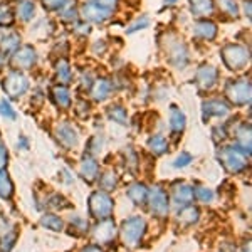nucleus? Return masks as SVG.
Instances as JSON below:
<instances>
[{
	"label": "nucleus",
	"instance_id": "1",
	"mask_svg": "<svg viewBox=\"0 0 252 252\" xmlns=\"http://www.w3.org/2000/svg\"><path fill=\"white\" fill-rule=\"evenodd\" d=\"M145 230H146L145 219H141V217L126 219V220L121 223V230H120L121 241H123V244H126L129 249H136L141 244Z\"/></svg>",
	"mask_w": 252,
	"mask_h": 252
},
{
	"label": "nucleus",
	"instance_id": "2",
	"mask_svg": "<svg viewBox=\"0 0 252 252\" xmlns=\"http://www.w3.org/2000/svg\"><path fill=\"white\" fill-rule=\"evenodd\" d=\"M247 157L249 155L239 146H225L217 155L222 166L230 173H241L247 166Z\"/></svg>",
	"mask_w": 252,
	"mask_h": 252
},
{
	"label": "nucleus",
	"instance_id": "3",
	"mask_svg": "<svg viewBox=\"0 0 252 252\" xmlns=\"http://www.w3.org/2000/svg\"><path fill=\"white\" fill-rule=\"evenodd\" d=\"M222 59L227 64V67L237 71V69L246 67V64L249 63V51L237 44H230L222 49Z\"/></svg>",
	"mask_w": 252,
	"mask_h": 252
},
{
	"label": "nucleus",
	"instance_id": "4",
	"mask_svg": "<svg viewBox=\"0 0 252 252\" xmlns=\"http://www.w3.org/2000/svg\"><path fill=\"white\" fill-rule=\"evenodd\" d=\"M113 198L106 192H94L89 197V210L94 219H108L113 214Z\"/></svg>",
	"mask_w": 252,
	"mask_h": 252
},
{
	"label": "nucleus",
	"instance_id": "5",
	"mask_svg": "<svg viewBox=\"0 0 252 252\" xmlns=\"http://www.w3.org/2000/svg\"><path fill=\"white\" fill-rule=\"evenodd\" d=\"M2 86L10 97H19L27 91L29 83H27V78L22 74V72L14 71V72H10L5 79H3Z\"/></svg>",
	"mask_w": 252,
	"mask_h": 252
},
{
	"label": "nucleus",
	"instance_id": "6",
	"mask_svg": "<svg viewBox=\"0 0 252 252\" xmlns=\"http://www.w3.org/2000/svg\"><path fill=\"white\" fill-rule=\"evenodd\" d=\"M146 200L150 204V210L155 215L165 217L168 214V197H166V192L161 187H153L152 190H148Z\"/></svg>",
	"mask_w": 252,
	"mask_h": 252
},
{
	"label": "nucleus",
	"instance_id": "7",
	"mask_svg": "<svg viewBox=\"0 0 252 252\" xmlns=\"http://www.w3.org/2000/svg\"><path fill=\"white\" fill-rule=\"evenodd\" d=\"M227 96L235 104H246L251 99V86L249 81H232L227 86Z\"/></svg>",
	"mask_w": 252,
	"mask_h": 252
},
{
	"label": "nucleus",
	"instance_id": "8",
	"mask_svg": "<svg viewBox=\"0 0 252 252\" xmlns=\"http://www.w3.org/2000/svg\"><path fill=\"white\" fill-rule=\"evenodd\" d=\"M115 235H116V227L111 219H103V220L94 227V230H93V237L99 244L111 242L113 239H115Z\"/></svg>",
	"mask_w": 252,
	"mask_h": 252
},
{
	"label": "nucleus",
	"instance_id": "9",
	"mask_svg": "<svg viewBox=\"0 0 252 252\" xmlns=\"http://www.w3.org/2000/svg\"><path fill=\"white\" fill-rule=\"evenodd\" d=\"M202 111H204V121L209 120L210 116H227L230 113V106L222 99H209L202 104Z\"/></svg>",
	"mask_w": 252,
	"mask_h": 252
},
{
	"label": "nucleus",
	"instance_id": "10",
	"mask_svg": "<svg viewBox=\"0 0 252 252\" xmlns=\"http://www.w3.org/2000/svg\"><path fill=\"white\" fill-rule=\"evenodd\" d=\"M219 72L217 69L212 66H202L197 71V78H195V83L198 84L200 89H212L217 83Z\"/></svg>",
	"mask_w": 252,
	"mask_h": 252
},
{
	"label": "nucleus",
	"instance_id": "11",
	"mask_svg": "<svg viewBox=\"0 0 252 252\" xmlns=\"http://www.w3.org/2000/svg\"><path fill=\"white\" fill-rule=\"evenodd\" d=\"M34 63H35V51L31 46L19 49L15 52L14 59H12V64L19 69H29L34 66Z\"/></svg>",
	"mask_w": 252,
	"mask_h": 252
},
{
	"label": "nucleus",
	"instance_id": "12",
	"mask_svg": "<svg viewBox=\"0 0 252 252\" xmlns=\"http://www.w3.org/2000/svg\"><path fill=\"white\" fill-rule=\"evenodd\" d=\"M172 195H173V202L177 205H180V209H182V207H185V205L192 204V200L195 197L193 189L190 185H187V184H175Z\"/></svg>",
	"mask_w": 252,
	"mask_h": 252
},
{
	"label": "nucleus",
	"instance_id": "13",
	"mask_svg": "<svg viewBox=\"0 0 252 252\" xmlns=\"http://www.w3.org/2000/svg\"><path fill=\"white\" fill-rule=\"evenodd\" d=\"M56 138L66 148H72V146H76V143H78V133H76V129L66 123L59 125L56 128Z\"/></svg>",
	"mask_w": 252,
	"mask_h": 252
},
{
	"label": "nucleus",
	"instance_id": "14",
	"mask_svg": "<svg viewBox=\"0 0 252 252\" xmlns=\"http://www.w3.org/2000/svg\"><path fill=\"white\" fill-rule=\"evenodd\" d=\"M81 173L86 180L91 184L97 178V173H99V166H97V161L93 158L91 155L84 157L83 161H81Z\"/></svg>",
	"mask_w": 252,
	"mask_h": 252
},
{
	"label": "nucleus",
	"instance_id": "15",
	"mask_svg": "<svg viewBox=\"0 0 252 252\" xmlns=\"http://www.w3.org/2000/svg\"><path fill=\"white\" fill-rule=\"evenodd\" d=\"M193 32H195V35H198V37L210 40L217 35V26H215L214 22H210V20H198V22L195 24Z\"/></svg>",
	"mask_w": 252,
	"mask_h": 252
},
{
	"label": "nucleus",
	"instance_id": "16",
	"mask_svg": "<svg viewBox=\"0 0 252 252\" xmlns=\"http://www.w3.org/2000/svg\"><path fill=\"white\" fill-rule=\"evenodd\" d=\"M83 14H84V17H86L88 20H93V22H103L104 19L111 15L108 10L97 7L96 3H88V5L83 9Z\"/></svg>",
	"mask_w": 252,
	"mask_h": 252
},
{
	"label": "nucleus",
	"instance_id": "17",
	"mask_svg": "<svg viewBox=\"0 0 252 252\" xmlns=\"http://www.w3.org/2000/svg\"><path fill=\"white\" fill-rule=\"evenodd\" d=\"M198 212L197 207H192V205H185L180 209V212L177 215V220L182 223V225H190V223H195L198 220Z\"/></svg>",
	"mask_w": 252,
	"mask_h": 252
},
{
	"label": "nucleus",
	"instance_id": "18",
	"mask_svg": "<svg viewBox=\"0 0 252 252\" xmlns=\"http://www.w3.org/2000/svg\"><path fill=\"white\" fill-rule=\"evenodd\" d=\"M111 89H113L111 83H109L108 79H97L94 83V86H93V97H94L96 101H104L109 96Z\"/></svg>",
	"mask_w": 252,
	"mask_h": 252
},
{
	"label": "nucleus",
	"instance_id": "19",
	"mask_svg": "<svg viewBox=\"0 0 252 252\" xmlns=\"http://www.w3.org/2000/svg\"><path fill=\"white\" fill-rule=\"evenodd\" d=\"M128 197L131 198L136 205H143L146 202V197H148V189H146L143 184H135L129 187Z\"/></svg>",
	"mask_w": 252,
	"mask_h": 252
},
{
	"label": "nucleus",
	"instance_id": "20",
	"mask_svg": "<svg viewBox=\"0 0 252 252\" xmlns=\"http://www.w3.org/2000/svg\"><path fill=\"white\" fill-rule=\"evenodd\" d=\"M148 148L155 155H165L168 152V141H166V138L163 135H155L148 140Z\"/></svg>",
	"mask_w": 252,
	"mask_h": 252
},
{
	"label": "nucleus",
	"instance_id": "21",
	"mask_svg": "<svg viewBox=\"0 0 252 252\" xmlns=\"http://www.w3.org/2000/svg\"><path fill=\"white\" fill-rule=\"evenodd\" d=\"M170 126L173 133H182L185 129V115L177 106H172L170 113Z\"/></svg>",
	"mask_w": 252,
	"mask_h": 252
},
{
	"label": "nucleus",
	"instance_id": "22",
	"mask_svg": "<svg viewBox=\"0 0 252 252\" xmlns=\"http://www.w3.org/2000/svg\"><path fill=\"white\" fill-rule=\"evenodd\" d=\"M190 9L195 15H210L214 10L212 0H190Z\"/></svg>",
	"mask_w": 252,
	"mask_h": 252
},
{
	"label": "nucleus",
	"instance_id": "23",
	"mask_svg": "<svg viewBox=\"0 0 252 252\" xmlns=\"http://www.w3.org/2000/svg\"><path fill=\"white\" fill-rule=\"evenodd\" d=\"M52 97L59 108H69V104H71V96H69L66 86H56L52 89Z\"/></svg>",
	"mask_w": 252,
	"mask_h": 252
},
{
	"label": "nucleus",
	"instance_id": "24",
	"mask_svg": "<svg viewBox=\"0 0 252 252\" xmlns=\"http://www.w3.org/2000/svg\"><path fill=\"white\" fill-rule=\"evenodd\" d=\"M14 195V184H12L9 173L5 170H0V197L10 198Z\"/></svg>",
	"mask_w": 252,
	"mask_h": 252
},
{
	"label": "nucleus",
	"instance_id": "25",
	"mask_svg": "<svg viewBox=\"0 0 252 252\" xmlns=\"http://www.w3.org/2000/svg\"><path fill=\"white\" fill-rule=\"evenodd\" d=\"M40 225L46 227V229H51L54 232H59V230L64 229V222L63 219H59L58 215L54 214H46L42 219H40Z\"/></svg>",
	"mask_w": 252,
	"mask_h": 252
},
{
	"label": "nucleus",
	"instance_id": "26",
	"mask_svg": "<svg viewBox=\"0 0 252 252\" xmlns=\"http://www.w3.org/2000/svg\"><path fill=\"white\" fill-rule=\"evenodd\" d=\"M237 140H239V145H241V150L249 155L251 153V128L249 125H242L239 128V133H237Z\"/></svg>",
	"mask_w": 252,
	"mask_h": 252
},
{
	"label": "nucleus",
	"instance_id": "27",
	"mask_svg": "<svg viewBox=\"0 0 252 252\" xmlns=\"http://www.w3.org/2000/svg\"><path fill=\"white\" fill-rule=\"evenodd\" d=\"M19 35H9V37H5L2 40V44H0V54L7 56L10 54V52L17 51V46H19Z\"/></svg>",
	"mask_w": 252,
	"mask_h": 252
},
{
	"label": "nucleus",
	"instance_id": "28",
	"mask_svg": "<svg viewBox=\"0 0 252 252\" xmlns=\"http://www.w3.org/2000/svg\"><path fill=\"white\" fill-rule=\"evenodd\" d=\"M17 14H19V17L22 20H26V22L31 20V17L34 15V3L29 2V0H24V2L19 5Z\"/></svg>",
	"mask_w": 252,
	"mask_h": 252
},
{
	"label": "nucleus",
	"instance_id": "29",
	"mask_svg": "<svg viewBox=\"0 0 252 252\" xmlns=\"http://www.w3.org/2000/svg\"><path fill=\"white\" fill-rule=\"evenodd\" d=\"M217 3H219V9L225 12L227 15L237 17L239 9H237V3H235V0H217Z\"/></svg>",
	"mask_w": 252,
	"mask_h": 252
},
{
	"label": "nucleus",
	"instance_id": "30",
	"mask_svg": "<svg viewBox=\"0 0 252 252\" xmlns=\"http://www.w3.org/2000/svg\"><path fill=\"white\" fill-rule=\"evenodd\" d=\"M56 71H58V79L61 83H69V81H71L72 74H71V69H69V64L66 61H61L58 64V67H56Z\"/></svg>",
	"mask_w": 252,
	"mask_h": 252
},
{
	"label": "nucleus",
	"instance_id": "31",
	"mask_svg": "<svg viewBox=\"0 0 252 252\" xmlns=\"http://www.w3.org/2000/svg\"><path fill=\"white\" fill-rule=\"evenodd\" d=\"M108 116L111 118V120L118 121V123H126V111L123 106H120V104H115V106L109 108Z\"/></svg>",
	"mask_w": 252,
	"mask_h": 252
},
{
	"label": "nucleus",
	"instance_id": "32",
	"mask_svg": "<svg viewBox=\"0 0 252 252\" xmlns=\"http://www.w3.org/2000/svg\"><path fill=\"white\" fill-rule=\"evenodd\" d=\"M59 10H61V17H63L64 20H76V17H78V12H76L74 2H72V5H71V3H64Z\"/></svg>",
	"mask_w": 252,
	"mask_h": 252
},
{
	"label": "nucleus",
	"instance_id": "33",
	"mask_svg": "<svg viewBox=\"0 0 252 252\" xmlns=\"http://www.w3.org/2000/svg\"><path fill=\"white\" fill-rule=\"evenodd\" d=\"M99 184H101V187H103L104 190H113L116 187V175L113 173V172H106L101 177V180H99Z\"/></svg>",
	"mask_w": 252,
	"mask_h": 252
},
{
	"label": "nucleus",
	"instance_id": "34",
	"mask_svg": "<svg viewBox=\"0 0 252 252\" xmlns=\"http://www.w3.org/2000/svg\"><path fill=\"white\" fill-rule=\"evenodd\" d=\"M14 22V14L10 12L9 5H0V26H10Z\"/></svg>",
	"mask_w": 252,
	"mask_h": 252
},
{
	"label": "nucleus",
	"instance_id": "35",
	"mask_svg": "<svg viewBox=\"0 0 252 252\" xmlns=\"http://www.w3.org/2000/svg\"><path fill=\"white\" fill-rule=\"evenodd\" d=\"M193 193H195V197H197L198 200H200V202H205V204L212 202V198H214L212 192H210L209 189H204V187H198L197 192H193Z\"/></svg>",
	"mask_w": 252,
	"mask_h": 252
},
{
	"label": "nucleus",
	"instance_id": "36",
	"mask_svg": "<svg viewBox=\"0 0 252 252\" xmlns=\"http://www.w3.org/2000/svg\"><path fill=\"white\" fill-rule=\"evenodd\" d=\"M93 3H96L97 7H101V9L108 10L109 14H113V10H115L118 5V0H94Z\"/></svg>",
	"mask_w": 252,
	"mask_h": 252
},
{
	"label": "nucleus",
	"instance_id": "37",
	"mask_svg": "<svg viewBox=\"0 0 252 252\" xmlns=\"http://www.w3.org/2000/svg\"><path fill=\"white\" fill-rule=\"evenodd\" d=\"M192 160H193L192 155H189V153H180L177 160H175V163H173V165L177 166V168H184V166L192 163Z\"/></svg>",
	"mask_w": 252,
	"mask_h": 252
},
{
	"label": "nucleus",
	"instance_id": "38",
	"mask_svg": "<svg viewBox=\"0 0 252 252\" xmlns=\"http://www.w3.org/2000/svg\"><path fill=\"white\" fill-rule=\"evenodd\" d=\"M0 115L5 116V118H10V120L15 118V113H14V109L10 108L9 101H0Z\"/></svg>",
	"mask_w": 252,
	"mask_h": 252
},
{
	"label": "nucleus",
	"instance_id": "39",
	"mask_svg": "<svg viewBox=\"0 0 252 252\" xmlns=\"http://www.w3.org/2000/svg\"><path fill=\"white\" fill-rule=\"evenodd\" d=\"M49 205H51L52 209H66L67 200L64 197H61V195H54V197L51 198V202H49Z\"/></svg>",
	"mask_w": 252,
	"mask_h": 252
},
{
	"label": "nucleus",
	"instance_id": "40",
	"mask_svg": "<svg viewBox=\"0 0 252 252\" xmlns=\"http://www.w3.org/2000/svg\"><path fill=\"white\" fill-rule=\"evenodd\" d=\"M42 3L49 10H59L66 3V0H42Z\"/></svg>",
	"mask_w": 252,
	"mask_h": 252
},
{
	"label": "nucleus",
	"instance_id": "41",
	"mask_svg": "<svg viewBox=\"0 0 252 252\" xmlns=\"http://www.w3.org/2000/svg\"><path fill=\"white\" fill-rule=\"evenodd\" d=\"M7 160H9V155H7V148H5V145L0 141V170L5 168Z\"/></svg>",
	"mask_w": 252,
	"mask_h": 252
},
{
	"label": "nucleus",
	"instance_id": "42",
	"mask_svg": "<svg viewBox=\"0 0 252 252\" xmlns=\"http://www.w3.org/2000/svg\"><path fill=\"white\" fill-rule=\"evenodd\" d=\"M146 26H148V20L143 19V20H141V22H135V24H133V26L128 29V32H129V34H133V32H135V31L143 29V27H146Z\"/></svg>",
	"mask_w": 252,
	"mask_h": 252
},
{
	"label": "nucleus",
	"instance_id": "43",
	"mask_svg": "<svg viewBox=\"0 0 252 252\" xmlns=\"http://www.w3.org/2000/svg\"><path fill=\"white\" fill-rule=\"evenodd\" d=\"M81 252H103V249L97 247V246H88V247H84Z\"/></svg>",
	"mask_w": 252,
	"mask_h": 252
},
{
	"label": "nucleus",
	"instance_id": "44",
	"mask_svg": "<svg viewBox=\"0 0 252 252\" xmlns=\"http://www.w3.org/2000/svg\"><path fill=\"white\" fill-rule=\"evenodd\" d=\"M19 146H20V148H26V146H27V141H26V138H24V136H20Z\"/></svg>",
	"mask_w": 252,
	"mask_h": 252
},
{
	"label": "nucleus",
	"instance_id": "45",
	"mask_svg": "<svg viewBox=\"0 0 252 252\" xmlns=\"http://www.w3.org/2000/svg\"><path fill=\"white\" fill-rule=\"evenodd\" d=\"M172 2H175V0H165V3H172Z\"/></svg>",
	"mask_w": 252,
	"mask_h": 252
}]
</instances>
